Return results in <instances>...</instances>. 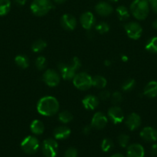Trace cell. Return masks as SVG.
Segmentation results:
<instances>
[{
  "label": "cell",
  "mask_w": 157,
  "mask_h": 157,
  "mask_svg": "<svg viewBox=\"0 0 157 157\" xmlns=\"http://www.w3.org/2000/svg\"><path fill=\"white\" fill-rule=\"evenodd\" d=\"M147 1H148V2H149H149H152V0H147Z\"/></svg>",
  "instance_id": "obj_47"
},
{
  "label": "cell",
  "mask_w": 157,
  "mask_h": 157,
  "mask_svg": "<svg viewBox=\"0 0 157 157\" xmlns=\"http://www.w3.org/2000/svg\"><path fill=\"white\" fill-rule=\"evenodd\" d=\"M46 59L45 57L39 56L35 60V66H36L38 70H43L46 67Z\"/></svg>",
  "instance_id": "obj_32"
},
{
  "label": "cell",
  "mask_w": 157,
  "mask_h": 157,
  "mask_svg": "<svg viewBox=\"0 0 157 157\" xmlns=\"http://www.w3.org/2000/svg\"><path fill=\"white\" fill-rule=\"evenodd\" d=\"M60 23L63 29H65L66 30L72 31L76 27L77 21L73 15H69V14H65L62 16Z\"/></svg>",
  "instance_id": "obj_13"
},
{
  "label": "cell",
  "mask_w": 157,
  "mask_h": 157,
  "mask_svg": "<svg viewBox=\"0 0 157 157\" xmlns=\"http://www.w3.org/2000/svg\"><path fill=\"white\" fill-rule=\"evenodd\" d=\"M106 84H107V81H106V79L104 77L98 75V76H95L94 78H92V86H94L96 88H104L106 86Z\"/></svg>",
  "instance_id": "obj_22"
},
{
  "label": "cell",
  "mask_w": 157,
  "mask_h": 157,
  "mask_svg": "<svg viewBox=\"0 0 157 157\" xmlns=\"http://www.w3.org/2000/svg\"><path fill=\"white\" fill-rule=\"evenodd\" d=\"M54 136L57 140H65L69 137L71 134V130L67 127L61 126L54 130Z\"/></svg>",
  "instance_id": "obj_20"
},
{
  "label": "cell",
  "mask_w": 157,
  "mask_h": 157,
  "mask_svg": "<svg viewBox=\"0 0 157 157\" xmlns=\"http://www.w3.org/2000/svg\"><path fill=\"white\" fill-rule=\"evenodd\" d=\"M150 152H151V154H152V156H157V144H154L152 146Z\"/></svg>",
  "instance_id": "obj_38"
},
{
  "label": "cell",
  "mask_w": 157,
  "mask_h": 157,
  "mask_svg": "<svg viewBox=\"0 0 157 157\" xmlns=\"http://www.w3.org/2000/svg\"><path fill=\"white\" fill-rule=\"evenodd\" d=\"M42 80L49 87H55L60 82V76L58 72L52 69H48L42 76Z\"/></svg>",
  "instance_id": "obj_9"
},
{
  "label": "cell",
  "mask_w": 157,
  "mask_h": 157,
  "mask_svg": "<svg viewBox=\"0 0 157 157\" xmlns=\"http://www.w3.org/2000/svg\"><path fill=\"white\" fill-rule=\"evenodd\" d=\"M124 29L128 36L134 40L139 39L141 37L142 33H143L142 26L135 21H131V22L126 24L124 26Z\"/></svg>",
  "instance_id": "obj_8"
},
{
  "label": "cell",
  "mask_w": 157,
  "mask_h": 157,
  "mask_svg": "<svg viewBox=\"0 0 157 157\" xmlns=\"http://www.w3.org/2000/svg\"><path fill=\"white\" fill-rule=\"evenodd\" d=\"M111 157H125V156H123V155L120 154V153H115V154L112 155Z\"/></svg>",
  "instance_id": "obj_44"
},
{
  "label": "cell",
  "mask_w": 157,
  "mask_h": 157,
  "mask_svg": "<svg viewBox=\"0 0 157 157\" xmlns=\"http://www.w3.org/2000/svg\"><path fill=\"white\" fill-rule=\"evenodd\" d=\"M58 118L60 122L63 123V124H68V123L71 122L72 121L73 116H72L70 112L64 110V111H62L61 113H58Z\"/></svg>",
  "instance_id": "obj_27"
},
{
  "label": "cell",
  "mask_w": 157,
  "mask_h": 157,
  "mask_svg": "<svg viewBox=\"0 0 157 157\" xmlns=\"http://www.w3.org/2000/svg\"><path fill=\"white\" fill-rule=\"evenodd\" d=\"M143 94L149 98H155L157 97V81H152L148 83L144 87Z\"/></svg>",
  "instance_id": "obj_19"
},
{
  "label": "cell",
  "mask_w": 157,
  "mask_h": 157,
  "mask_svg": "<svg viewBox=\"0 0 157 157\" xmlns=\"http://www.w3.org/2000/svg\"><path fill=\"white\" fill-rule=\"evenodd\" d=\"M92 78L86 72L76 74L73 78V84L76 88L81 90H86L90 88L92 84Z\"/></svg>",
  "instance_id": "obj_5"
},
{
  "label": "cell",
  "mask_w": 157,
  "mask_h": 157,
  "mask_svg": "<svg viewBox=\"0 0 157 157\" xmlns=\"http://www.w3.org/2000/svg\"><path fill=\"white\" fill-rule=\"evenodd\" d=\"M140 136L146 142H155L157 140V130L152 127H144L140 132Z\"/></svg>",
  "instance_id": "obj_12"
},
{
  "label": "cell",
  "mask_w": 157,
  "mask_h": 157,
  "mask_svg": "<svg viewBox=\"0 0 157 157\" xmlns=\"http://www.w3.org/2000/svg\"><path fill=\"white\" fill-rule=\"evenodd\" d=\"M77 155H78V152L76 149L70 147L66 151L64 157H77Z\"/></svg>",
  "instance_id": "obj_35"
},
{
  "label": "cell",
  "mask_w": 157,
  "mask_h": 157,
  "mask_svg": "<svg viewBox=\"0 0 157 157\" xmlns=\"http://www.w3.org/2000/svg\"><path fill=\"white\" fill-rule=\"evenodd\" d=\"M109 1L113 2H117V1H118V0H109Z\"/></svg>",
  "instance_id": "obj_46"
},
{
  "label": "cell",
  "mask_w": 157,
  "mask_h": 157,
  "mask_svg": "<svg viewBox=\"0 0 157 157\" xmlns=\"http://www.w3.org/2000/svg\"><path fill=\"white\" fill-rule=\"evenodd\" d=\"M116 13L120 21H125L129 18V10L126 6H120L116 9Z\"/></svg>",
  "instance_id": "obj_24"
},
{
  "label": "cell",
  "mask_w": 157,
  "mask_h": 157,
  "mask_svg": "<svg viewBox=\"0 0 157 157\" xmlns=\"http://www.w3.org/2000/svg\"><path fill=\"white\" fill-rule=\"evenodd\" d=\"M58 109L59 104L58 101L52 96H46L41 98L37 104V111L43 116H53L58 111Z\"/></svg>",
  "instance_id": "obj_1"
},
{
  "label": "cell",
  "mask_w": 157,
  "mask_h": 157,
  "mask_svg": "<svg viewBox=\"0 0 157 157\" xmlns=\"http://www.w3.org/2000/svg\"><path fill=\"white\" fill-rule=\"evenodd\" d=\"M80 23L83 29L89 30L95 23V17L90 12H84L80 17Z\"/></svg>",
  "instance_id": "obj_16"
},
{
  "label": "cell",
  "mask_w": 157,
  "mask_h": 157,
  "mask_svg": "<svg viewBox=\"0 0 157 157\" xmlns=\"http://www.w3.org/2000/svg\"><path fill=\"white\" fill-rule=\"evenodd\" d=\"M26 1H27V0H15V3L19 5V6H24V5L26 4Z\"/></svg>",
  "instance_id": "obj_40"
},
{
  "label": "cell",
  "mask_w": 157,
  "mask_h": 157,
  "mask_svg": "<svg viewBox=\"0 0 157 157\" xmlns=\"http://www.w3.org/2000/svg\"><path fill=\"white\" fill-rule=\"evenodd\" d=\"M67 0H54V2H55V3H57V4H62V3H64L65 2H66Z\"/></svg>",
  "instance_id": "obj_41"
},
{
  "label": "cell",
  "mask_w": 157,
  "mask_h": 157,
  "mask_svg": "<svg viewBox=\"0 0 157 157\" xmlns=\"http://www.w3.org/2000/svg\"><path fill=\"white\" fill-rule=\"evenodd\" d=\"M80 66H81L80 60L77 57H74L69 63L68 64L60 63L58 64V67L63 79L69 81L73 79L75 75H76V71L78 70Z\"/></svg>",
  "instance_id": "obj_2"
},
{
  "label": "cell",
  "mask_w": 157,
  "mask_h": 157,
  "mask_svg": "<svg viewBox=\"0 0 157 157\" xmlns=\"http://www.w3.org/2000/svg\"><path fill=\"white\" fill-rule=\"evenodd\" d=\"M47 44L45 41L42 39H38L33 42L32 45V50L33 52H40L44 50L45 48L46 47Z\"/></svg>",
  "instance_id": "obj_28"
},
{
  "label": "cell",
  "mask_w": 157,
  "mask_h": 157,
  "mask_svg": "<svg viewBox=\"0 0 157 157\" xmlns=\"http://www.w3.org/2000/svg\"><path fill=\"white\" fill-rule=\"evenodd\" d=\"M21 147L27 154H33L36 153L39 148V142L35 136H26L21 143Z\"/></svg>",
  "instance_id": "obj_6"
},
{
  "label": "cell",
  "mask_w": 157,
  "mask_h": 157,
  "mask_svg": "<svg viewBox=\"0 0 157 157\" xmlns=\"http://www.w3.org/2000/svg\"><path fill=\"white\" fill-rule=\"evenodd\" d=\"M149 4H150L152 11H153L155 14H157V0H152V2H149Z\"/></svg>",
  "instance_id": "obj_37"
},
{
  "label": "cell",
  "mask_w": 157,
  "mask_h": 157,
  "mask_svg": "<svg viewBox=\"0 0 157 157\" xmlns=\"http://www.w3.org/2000/svg\"><path fill=\"white\" fill-rule=\"evenodd\" d=\"M111 98H112V102L114 104H115V105L120 104L123 100V95H122V94L119 91L114 92L112 94V96H111Z\"/></svg>",
  "instance_id": "obj_34"
},
{
  "label": "cell",
  "mask_w": 157,
  "mask_h": 157,
  "mask_svg": "<svg viewBox=\"0 0 157 157\" xmlns=\"http://www.w3.org/2000/svg\"><path fill=\"white\" fill-rule=\"evenodd\" d=\"M118 142L120 147H126L129 142V136L126 134H120L118 137Z\"/></svg>",
  "instance_id": "obj_33"
},
{
  "label": "cell",
  "mask_w": 157,
  "mask_h": 157,
  "mask_svg": "<svg viewBox=\"0 0 157 157\" xmlns=\"http://www.w3.org/2000/svg\"><path fill=\"white\" fill-rule=\"evenodd\" d=\"M132 15L138 20H144L149 12V3L147 0H134L130 6Z\"/></svg>",
  "instance_id": "obj_3"
},
{
  "label": "cell",
  "mask_w": 157,
  "mask_h": 157,
  "mask_svg": "<svg viewBox=\"0 0 157 157\" xmlns=\"http://www.w3.org/2000/svg\"><path fill=\"white\" fill-rule=\"evenodd\" d=\"M145 150L139 144H131L127 149V157H144Z\"/></svg>",
  "instance_id": "obj_15"
},
{
  "label": "cell",
  "mask_w": 157,
  "mask_h": 157,
  "mask_svg": "<svg viewBox=\"0 0 157 157\" xmlns=\"http://www.w3.org/2000/svg\"><path fill=\"white\" fill-rule=\"evenodd\" d=\"M11 9L10 0H0V16L9 13Z\"/></svg>",
  "instance_id": "obj_26"
},
{
  "label": "cell",
  "mask_w": 157,
  "mask_h": 157,
  "mask_svg": "<svg viewBox=\"0 0 157 157\" xmlns=\"http://www.w3.org/2000/svg\"><path fill=\"white\" fill-rule=\"evenodd\" d=\"M135 80L132 79V78H129V79L126 80V81L123 83V84H122V89H123L124 91H131V90L135 87Z\"/></svg>",
  "instance_id": "obj_29"
},
{
  "label": "cell",
  "mask_w": 157,
  "mask_h": 157,
  "mask_svg": "<svg viewBox=\"0 0 157 157\" xmlns=\"http://www.w3.org/2000/svg\"><path fill=\"white\" fill-rule=\"evenodd\" d=\"M53 8L51 0H33L30 6L32 13L37 16L46 15Z\"/></svg>",
  "instance_id": "obj_4"
},
{
  "label": "cell",
  "mask_w": 157,
  "mask_h": 157,
  "mask_svg": "<svg viewBox=\"0 0 157 157\" xmlns=\"http://www.w3.org/2000/svg\"><path fill=\"white\" fill-rule=\"evenodd\" d=\"M44 124L39 120H34L30 124V130L34 134L40 135L44 132Z\"/></svg>",
  "instance_id": "obj_21"
},
{
  "label": "cell",
  "mask_w": 157,
  "mask_h": 157,
  "mask_svg": "<svg viewBox=\"0 0 157 157\" xmlns=\"http://www.w3.org/2000/svg\"><path fill=\"white\" fill-rule=\"evenodd\" d=\"M114 144L110 139H104L102 141L101 144V149L103 152H109L113 148Z\"/></svg>",
  "instance_id": "obj_30"
},
{
  "label": "cell",
  "mask_w": 157,
  "mask_h": 157,
  "mask_svg": "<svg viewBox=\"0 0 157 157\" xmlns=\"http://www.w3.org/2000/svg\"><path fill=\"white\" fill-rule=\"evenodd\" d=\"M15 62L17 66H18V67L22 69L27 68L29 65V61L28 58L22 55H17L15 58Z\"/></svg>",
  "instance_id": "obj_23"
},
{
  "label": "cell",
  "mask_w": 157,
  "mask_h": 157,
  "mask_svg": "<svg viewBox=\"0 0 157 157\" xmlns=\"http://www.w3.org/2000/svg\"><path fill=\"white\" fill-rule=\"evenodd\" d=\"M145 48H146V50H147L149 52L157 54V37L150 38L147 41Z\"/></svg>",
  "instance_id": "obj_25"
},
{
  "label": "cell",
  "mask_w": 157,
  "mask_h": 157,
  "mask_svg": "<svg viewBox=\"0 0 157 157\" xmlns=\"http://www.w3.org/2000/svg\"><path fill=\"white\" fill-rule=\"evenodd\" d=\"M121 58H122V60H123V61H127L128 60H129V58H128L126 55H122Z\"/></svg>",
  "instance_id": "obj_42"
},
{
  "label": "cell",
  "mask_w": 157,
  "mask_h": 157,
  "mask_svg": "<svg viewBox=\"0 0 157 157\" xmlns=\"http://www.w3.org/2000/svg\"><path fill=\"white\" fill-rule=\"evenodd\" d=\"M42 153L46 157H55L58 152V144L54 139H46L43 141Z\"/></svg>",
  "instance_id": "obj_7"
},
{
  "label": "cell",
  "mask_w": 157,
  "mask_h": 157,
  "mask_svg": "<svg viewBox=\"0 0 157 157\" xmlns=\"http://www.w3.org/2000/svg\"><path fill=\"white\" fill-rule=\"evenodd\" d=\"M91 128H92V126H86V127H85L84 128H83V133H84V134H88V133H89V132H90L91 130Z\"/></svg>",
  "instance_id": "obj_39"
},
{
  "label": "cell",
  "mask_w": 157,
  "mask_h": 157,
  "mask_svg": "<svg viewBox=\"0 0 157 157\" xmlns=\"http://www.w3.org/2000/svg\"><path fill=\"white\" fill-rule=\"evenodd\" d=\"M95 12L102 16H108L113 12L112 6L106 2H100L95 6Z\"/></svg>",
  "instance_id": "obj_18"
},
{
  "label": "cell",
  "mask_w": 157,
  "mask_h": 157,
  "mask_svg": "<svg viewBox=\"0 0 157 157\" xmlns=\"http://www.w3.org/2000/svg\"><path fill=\"white\" fill-rule=\"evenodd\" d=\"M108 116L114 124H119L124 120V113L119 107L114 106L108 110Z\"/></svg>",
  "instance_id": "obj_10"
},
{
  "label": "cell",
  "mask_w": 157,
  "mask_h": 157,
  "mask_svg": "<svg viewBox=\"0 0 157 157\" xmlns=\"http://www.w3.org/2000/svg\"><path fill=\"white\" fill-rule=\"evenodd\" d=\"M104 64L106 66H109L111 64V61H109V60H106L104 62Z\"/></svg>",
  "instance_id": "obj_45"
},
{
  "label": "cell",
  "mask_w": 157,
  "mask_h": 157,
  "mask_svg": "<svg viewBox=\"0 0 157 157\" xmlns=\"http://www.w3.org/2000/svg\"><path fill=\"white\" fill-rule=\"evenodd\" d=\"M82 103L86 110H93L99 106V98L94 95H87L83 98Z\"/></svg>",
  "instance_id": "obj_17"
},
{
  "label": "cell",
  "mask_w": 157,
  "mask_h": 157,
  "mask_svg": "<svg viewBox=\"0 0 157 157\" xmlns=\"http://www.w3.org/2000/svg\"><path fill=\"white\" fill-rule=\"evenodd\" d=\"M152 27L157 30V19L155 20V21H153V23H152Z\"/></svg>",
  "instance_id": "obj_43"
},
{
  "label": "cell",
  "mask_w": 157,
  "mask_h": 157,
  "mask_svg": "<svg viewBox=\"0 0 157 157\" xmlns=\"http://www.w3.org/2000/svg\"><path fill=\"white\" fill-rule=\"evenodd\" d=\"M111 97V94L109 90H103L99 93V98L103 101H106V100L109 99V98Z\"/></svg>",
  "instance_id": "obj_36"
},
{
  "label": "cell",
  "mask_w": 157,
  "mask_h": 157,
  "mask_svg": "<svg viewBox=\"0 0 157 157\" xmlns=\"http://www.w3.org/2000/svg\"><path fill=\"white\" fill-rule=\"evenodd\" d=\"M108 119L106 115L102 112H97L93 115L91 121V126L92 128L96 130H102L106 126Z\"/></svg>",
  "instance_id": "obj_11"
},
{
  "label": "cell",
  "mask_w": 157,
  "mask_h": 157,
  "mask_svg": "<svg viewBox=\"0 0 157 157\" xmlns=\"http://www.w3.org/2000/svg\"><path fill=\"white\" fill-rule=\"evenodd\" d=\"M95 29L99 34H105L109 31V25L106 22L102 21L96 25Z\"/></svg>",
  "instance_id": "obj_31"
},
{
  "label": "cell",
  "mask_w": 157,
  "mask_h": 157,
  "mask_svg": "<svg viewBox=\"0 0 157 157\" xmlns=\"http://www.w3.org/2000/svg\"><path fill=\"white\" fill-rule=\"evenodd\" d=\"M126 125L130 130H135L141 125V117L135 113L129 115L126 121Z\"/></svg>",
  "instance_id": "obj_14"
}]
</instances>
